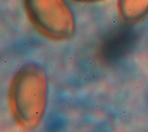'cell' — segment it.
I'll list each match as a JSON object with an SVG mask.
<instances>
[{
    "label": "cell",
    "instance_id": "3",
    "mask_svg": "<svg viewBox=\"0 0 148 132\" xmlns=\"http://www.w3.org/2000/svg\"><path fill=\"white\" fill-rule=\"evenodd\" d=\"M117 9L124 23L136 24L148 14V0H117Z\"/></svg>",
    "mask_w": 148,
    "mask_h": 132
},
{
    "label": "cell",
    "instance_id": "4",
    "mask_svg": "<svg viewBox=\"0 0 148 132\" xmlns=\"http://www.w3.org/2000/svg\"><path fill=\"white\" fill-rule=\"evenodd\" d=\"M75 2H79V3H97V2H101L103 0H73Z\"/></svg>",
    "mask_w": 148,
    "mask_h": 132
},
{
    "label": "cell",
    "instance_id": "2",
    "mask_svg": "<svg viewBox=\"0 0 148 132\" xmlns=\"http://www.w3.org/2000/svg\"><path fill=\"white\" fill-rule=\"evenodd\" d=\"M23 5L28 21L42 37L64 42L74 36L75 20L65 0H23Z\"/></svg>",
    "mask_w": 148,
    "mask_h": 132
},
{
    "label": "cell",
    "instance_id": "1",
    "mask_svg": "<svg viewBox=\"0 0 148 132\" xmlns=\"http://www.w3.org/2000/svg\"><path fill=\"white\" fill-rule=\"evenodd\" d=\"M48 98V84L44 69L27 64L13 76L8 91L12 119L23 131L35 130L42 120Z\"/></svg>",
    "mask_w": 148,
    "mask_h": 132
}]
</instances>
